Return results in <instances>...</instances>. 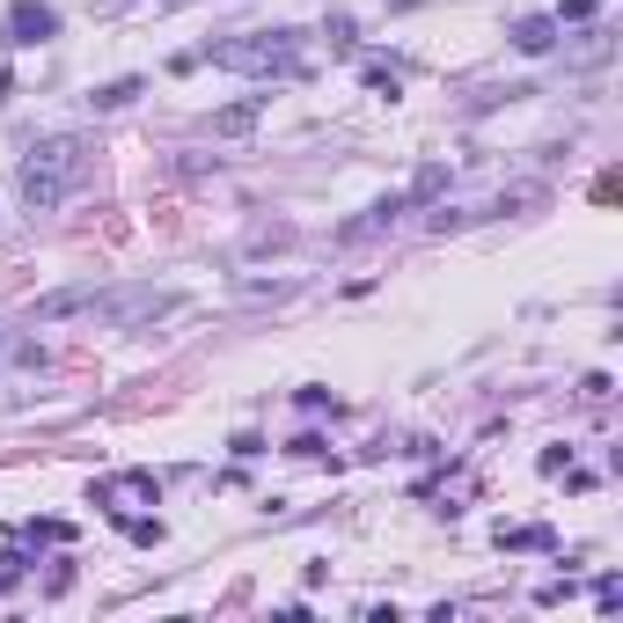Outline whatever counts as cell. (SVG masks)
<instances>
[{"instance_id":"8","label":"cell","mask_w":623,"mask_h":623,"mask_svg":"<svg viewBox=\"0 0 623 623\" xmlns=\"http://www.w3.org/2000/svg\"><path fill=\"white\" fill-rule=\"evenodd\" d=\"M264 103H272V96H235V103H220V111H214V140H242V132H257Z\"/></svg>"},{"instance_id":"9","label":"cell","mask_w":623,"mask_h":623,"mask_svg":"<svg viewBox=\"0 0 623 623\" xmlns=\"http://www.w3.org/2000/svg\"><path fill=\"white\" fill-rule=\"evenodd\" d=\"M506 37H514V51L543 59V51H557V15H521V23L506 30Z\"/></svg>"},{"instance_id":"14","label":"cell","mask_w":623,"mask_h":623,"mask_svg":"<svg viewBox=\"0 0 623 623\" xmlns=\"http://www.w3.org/2000/svg\"><path fill=\"white\" fill-rule=\"evenodd\" d=\"M440 184H448V162H426V169H418V176H411V206H426V198H440Z\"/></svg>"},{"instance_id":"10","label":"cell","mask_w":623,"mask_h":623,"mask_svg":"<svg viewBox=\"0 0 623 623\" xmlns=\"http://www.w3.org/2000/svg\"><path fill=\"white\" fill-rule=\"evenodd\" d=\"M140 89H147L140 73H125V81H103V89H89V111H125V103L140 96Z\"/></svg>"},{"instance_id":"3","label":"cell","mask_w":623,"mask_h":623,"mask_svg":"<svg viewBox=\"0 0 623 623\" xmlns=\"http://www.w3.org/2000/svg\"><path fill=\"white\" fill-rule=\"evenodd\" d=\"M176 309H184V293L176 287H96V301H89V315L111 323V331H140V323L176 315Z\"/></svg>"},{"instance_id":"7","label":"cell","mask_w":623,"mask_h":623,"mask_svg":"<svg viewBox=\"0 0 623 623\" xmlns=\"http://www.w3.org/2000/svg\"><path fill=\"white\" fill-rule=\"evenodd\" d=\"M89 301H96V287H51L30 301V323H67V315H89Z\"/></svg>"},{"instance_id":"1","label":"cell","mask_w":623,"mask_h":623,"mask_svg":"<svg viewBox=\"0 0 623 623\" xmlns=\"http://www.w3.org/2000/svg\"><path fill=\"white\" fill-rule=\"evenodd\" d=\"M89 176V140H73V132H59V140L30 147L23 176H15V192H23L30 214H51V206H67L73 184Z\"/></svg>"},{"instance_id":"18","label":"cell","mask_w":623,"mask_h":623,"mask_svg":"<svg viewBox=\"0 0 623 623\" xmlns=\"http://www.w3.org/2000/svg\"><path fill=\"white\" fill-rule=\"evenodd\" d=\"M565 595H573V579H543V587H535V601H543V609H557Z\"/></svg>"},{"instance_id":"12","label":"cell","mask_w":623,"mask_h":623,"mask_svg":"<svg viewBox=\"0 0 623 623\" xmlns=\"http://www.w3.org/2000/svg\"><path fill=\"white\" fill-rule=\"evenodd\" d=\"M499 551H557L551 528H499Z\"/></svg>"},{"instance_id":"15","label":"cell","mask_w":623,"mask_h":623,"mask_svg":"<svg viewBox=\"0 0 623 623\" xmlns=\"http://www.w3.org/2000/svg\"><path fill=\"white\" fill-rule=\"evenodd\" d=\"M477 214H462V206H440V214H426V228L432 235H455V228H470Z\"/></svg>"},{"instance_id":"21","label":"cell","mask_w":623,"mask_h":623,"mask_svg":"<svg viewBox=\"0 0 623 623\" xmlns=\"http://www.w3.org/2000/svg\"><path fill=\"white\" fill-rule=\"evenodd\" d=\"M587 15H595V0H565V8H557V30H565V23H587Z\"/></svg>"},{"instance_id":"4","label":"cell","mask_w":623,"mask_h":623,"mask_svg":"<svg viewBox=\"0 0 623 623\" xmlns=\"http://www.w3.org/2000/svg\"><path fill=\"white\" fill-rule=\"evenodd\" d=\"M89 499L111 506V514L125 521V514H140V506H162V477H154V470H118V477H103Z\"/></svg>"},{"instance_id":"20","label":"cell","mask_w":623,"mask_h":623,"mask_svg":"<svg viewBox=\"0 0 623 623\" xmlns=\"http://www.w3.org/2000/svg\"><path fill=\"white\" fill-rule=\"evenodd\" d=\"M595 601H601V609H616V601H623V579H616V573L595 579Z\"/></svg>"},{"instance_id":"13","label":"cell","mask_w":623,"mask_h":623,"mask_svg":"<svg viewBox=\"0 0 623 623\" xmlns=\"http://www.w3.org/2000/svg\"><path fill=\"white\" fill-rule=\"evenodd\" d=\"M45 367V345H30V337H15V331H0V367Z\"/></svg>"},{"instance_id":"19","label":"cell","mask_w":623,"mask_h":623,"mask_svg":"<svg viewBox=\"0 0 623 623\" xmlns=\"http://www.w3.org/2000/svg\"><path fill=\"white\" fill-rule=\"evenodd\" d=\"M323 37H331L337 51H353V15H331V30H323Z\"/></svg>"},{"instance_id":"5","label":"cell","mask_w":623,"mask_h":623,"mask_svg":"<svg viewBox=\"0 0 623 623\" xmlns=\"http://www.w3.org/2000/svg\"><path fill=\"white\" fill-rule=\"evenodd\" d=\"M45 37H59V8L15 0V8H8V45H45Z\"/></svg>"},{"instance_id":"6","label":"cell","mask_w":623,"mask_h":623,"mask_svg":"<svg viewBox=\"0 0 623 623\" xmlns=\"http://www.w3.org/2000/svg\"><path fill=\"white\" fill-rule=\"evenodd\" d=\"M404 214H411V198L389 192V198H374V206H367L360 220H345V228H337V242H374V235H389V228H396Z\"/></svg>"},{"instance_id":"17","label":"cell","mask_w":623,"mask_h":623,"mask_svg":"<svg viewBox=\"0 0 623 623\" xmlns=\"http://www.w3.org/2000/svg\"><path fill=\"white\" fill-rule=\"evenodd\" d=\"M367 89H374V96H389V103H396V67H367Z\"/></svg>"},{"instance_id":"16","label":"cell","mask_w":623,"mask_h":623,"mask_svg":"<svg viewBox=\"0 0 623 623\" xmlns=\"http://www.w3.org/2000/svg\"><path fill=\"white\" fill-rule=\"evenodd\" d=\"M125 535H132V543H162V521H154V514H125Z\"/></svg>"},{"instance_id":"2","label":"cell","mask_w":623,"mask_h":623,"mask_svg":"<svg viewBox=\"0 0 623 623\" xmlns=\"http://www.w3.org/2000/svg\"><path fill=\"white\" fill-rule=\"evenodd\" d=\"M198 59H214L228 73H293L301 67V30H250V37H220Z\"/></svg>"},{"instance_id":"11","label":"cell","mask_w":623,"mask_h":623,"mask_svg":"<svg viewBox=\"0 0 623 623\" xmlns=\"http://www.w3.org/2000/svg\"><path fill=\"white\" fill-rule=\"evenodd\" d=\"M609 51H616V30H587V37H579V45L565 51V59H573V67H601Z\"/></svg>"}]
</instances>
